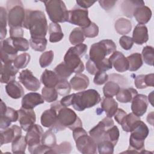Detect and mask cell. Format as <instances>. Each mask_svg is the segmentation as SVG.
Wrapping results in <instances>:
<instances>
[{
  "label": "cell",
  "instance_id": "9c48e42d",
  "mask_svg": "<svg viewBox=\"0 0 154 154\" xmlns=\"http://www.w3.org/2000/svg\"><path fill=\"white\" fill-rule=\"evenodd\" d=\"M115 51L116 45L112 40H102L91 46L89 52L90 59L94 62H99Z\"/></svg>",
  "mask_w": 154,
  "mask_h": 154
},
{
  "label": "cell",
  "instance_id": "91938a15",
  "mask_svg": "<svg viewBox=\"0 0 154 154\" xmlns=\"http://www.w3.org/2000/svg\"><path fill=\"white\" fill-rule=\"evenodd\" d=\"M117 1H107V0H101L99 1V3L102 8H103L105 11H108L111 10L116 3Z\"/></svg>",
  "mask_w": 154,
  "mask_h": 154
},
{
  "label": "cell",
  "instance_id": "816d5d0a",
  "mask_svg": "<svg viewBox=\"0 0 154 154\" xmlns=\"http://www.w3.org/2000/svg\"><path fill=\"white\" fill-rule=\"evenodd\" d=\"M82 32L85 37L88 38H94L99 34V27L94 22H91L90 25L85 28H82Z\"/></svg>",
  "mask_w": 154,
  "mask_h": 154
},
{
  "label": "cell",
  "instance_id": "b9f144b4",
  "mask_svg": "<svg viewBox=\"0 0 154 154\" xmlns=\"http://www.w3.org/2000/svg\"><path fill=\"white\" fill-rule=\"evenodd\" d=\"M7 12L6 10L2 7H0V39L1 41L4 40L7 35Z\"/></svg>",
  "mask_w": 154,
  "mask_h": 154
},
{
  "label": "cell",
  "instance_id": "ee69618b",
  "mask_svg": "<svg viewBox=\"0 0 154 154\" xmlns=\"http://www.w3.org/2000/svg\"><path fill=\"white\" fill-rule=\"evenodd\" d=\"M119 135L120 133L117 126L113 125L106 130L103 140H108L111 141L114 146H116L119 140Z\"/></svg>",
  "mask_w": 154,
  "mask_h": 154
},
{
  "label": "cell",
  "instance_id": "603a6c76",
  "mask_svg": "<svg viewBox=\"0 0 154 154\" xmlns=\"http://www.w3.org/2000/svg\"><path fill=\"white\" fill-rule=\"evenodd\" d=\"M132 40L137 45H141L146 43L149 39L148 29L146 25L138 24L134 28L132 33Z\"/></svg>",
  "mask_w": 154,
  "mask_h": 154
},
{
  "label": "cell",
  "instance_id": "1f68e13d",
  "mask_svg": "<svg viewBox=\"0 0 154 154\" xmlns=\"http://www.w3.org/2000/svg\"><path fill=\"white\" fill-rule=\"evenodd\" d=\"M114 28L118 34L126 35L131 32L132 29V24L129 20L121 17L116 21Z\"/></svg>",
  "mask_w": 154,
  "mask_h": 154
},
{
  "label": "cell",
  "instance_id": "2e32d148",
  "mask_svg": "<svg viewBox=\"0 0 154 154\" xmlns=\"http://www.w3.org/2000/svg\"><path fill=\"white\" fill-rule=\"evenodd\" d=\"M19 82L29 91H36L40 87V82L33 75L32 72L29 69L22 70L18 77Z\"/></svg>",
  "mask_w": 154,
  "mask_h": 154
},
{
  "label": "cell",
  "instance_id": "681fc988",
  "mask_svg": "<svg viewBox=\"0 0 154 154\" xmlns=\"http://www.w3.org/2000/svg\"><path fill=\"white\" fill-rule=\"evenodd\" d=\"M54 52L51 50L43 52L39 58V64L41 67L45 68L49 66L54 60Z\"/></svg>",
  "mask_w": 154,
  "mask_h": 154
},
{
  "label": "cell",
  "instance_id": "8fae6325",
  "mask_svg": "<svg viewBox=\"0 0 154 154\" xmlns=\"http://www.w3.org/2000/svg\"><path fill=\"white\" fill-rule=\"evenodd\" d=\"M43 134L42 128L37 124L28 131L25 136V139L28 145V151L30 153L33 154V152L39 145L42 144V137Z\"/></svg>",
  "mask_w": 154,
  "mask_h": 154
},
{
  "label": "cell",
  "instance_id": "bcb514c9",
  "mask_svg": "<svg viewBox=\"0 0 154 154\" xmlns=\"http://www.w3.org/2000/svg\"><path fill=\"white\" fill-rule=\"evenodd\" d=\"M58 94L61 96L68 95L71 91V85L66 79L61 78L58 83L55 86Z\"/></svg>",
  "mask_w": 154,
  "mask_h": 154
},
{
  "label": "cell",
  "instance_id": "f35d334b",
  "mask_svg": "<svg viewBox=\"0 0 154 154\" xmlns=\"http://www.w3.org/2000/svg\"><path fill=\"white\" fill-rule=\"evenodd\" d=\"M85 40V36L82 30L80 28H75L70 34L69 41L72 45H77L82 43Z\"/></svg>",
  "mask_w": 154,
  "mask_h": 154
},
{
  "label": "cell",
  "instance_id": "5bb4252c",
  "mask_svg": "<svg viewBox=\"0 0 154 154\" xmlns=\"http://www.w3.org/2000/svg\"><path fill=\"white\" fill-rule=\"evenodd\" d=\"M57 109L51 105V108L42 113L40 117L41 124L55 132L60 131L57 122Z\"/></svg>",
  "mask_w": 154,
  "mask_h": 154
},
{
  "label": "cell",
  "instance_id": "8d00e7d4",
  "mask_svg": "<svg viewBox=\"0 0 154 154\" xmlns=\"http://www.w3.org/2000/svg\"><path fill=\"white\" fill-rule=\"evenodd\" d=\"M47 43L48 40L45 37H31L29 39L30 46L35 51H44L46 48Z\"/></svg>",
  "mask_w": 154,
  "mask_h": 154
},
{
  "label": "cell",
  "instance_id": "9a60e30c",
  "mask_svg": "<svg viewBox=\"0 0 154 154\" xmlns=\"http://www.w3.org/2000/svg\"><path fill=\"white\" fill-rule=\"evenodd\" d=\"M114 125V123L112 119L106 117L89 131L90 136L97 143L103 140L106 130Z\"/></svg>",
  "mask_w": 154,
  "mask_h": 154
},
{
  "label": "cell",
  "instance_id": "be15d7a7",
  "mask_svg": "<svg viewBox=\"0 0 154 154\" xmlns=\"http://www.w3.org/2000/svg\"><path fill=\"white\" fill-rule=\"evenodd\" d=\"M76 2L78 6L84 9H87L90 7L96 2V1H86V0H77Z\"/></svg>",
  "mask_w": 154,
  "mask_h": 154
},
{
  "label": "cell",
  "instance_id": "7dc6e473",
  "mask_svg": "<svg viewBox=\"0 0 154 154\" xmlns=\"http://www.w3.org/2000/svg\"><path fill=\"white\" fill-rule=\"evenodd\" d=\"M72 146L69 142L64 141L52 147L48 153H69L72 150Z\"/></svg>",
  "mask_w": 154,
  "mask_h": 154
},
{
  "label": "cell",
  "instance_id": "6125c7cd",
  "mask_svg": "<svg viewBox=\"0 0 154 154\" xmlns=\"http://www.w3.org/2000/svg\"><path fill=\"white\" fill-rule=\"evenodd\" d=\"M74 94H71L70 95H66L64 96L60 100V103L64 107H68L70 105H72L73 97L74 96Z\"/></svg>",
  "mask_w": 154,
  "mask_h": 154
},
{
  "label": "cell",
  "instance_id": "e7e4bbea",
  "mask_svg": "<svg viewBox=\"0 0 154 154\" xmlns=\"http://www.w3.org/2000/svg\"><path fill=\"white\" fill-rule=\"evenodd\" d=\"M154 75L153 73H150L145 75L146 82L147 87H153L154 86Z\"/></svg>",
  "mask_w": 154,
  "mask_h": 154
},
{
  "label": "cell",
  "instance_id": "83f0119b",
  "mask_svg": "<svg viewBox=\"0 0 154 154\" xmlns=\"http://www.w3.org/2000/svg\"><path fill=\"white\" fill-rule=\"evenodd\" d=\"M144 2L139 0H126L122 2L121 8L124 15L128 17H132L135 10L140 6L144 5Z\"/></svg>",
  "mask_w": 154,
  "mask_h": 154
},
{
  "label": "cell",
  "instance_id": "11a10c76",
  "mask_svg": "<svg viewBox=\"0 0 154 154\" xmlns=\"http://www.w3.org/2000/svg\"><path fill=\"white\" fill-rule=\"evenodd\" d=\"M109 78L108 75L105 72H99L94 75L93 82L96 85H100L107 82Z\"/></svg>",
  "mask_w": 154,
  "mask_h": 154
},
{
  "label": "cell",
  "instance_id": "74e56055",
  "mask_svg": "<svg viewBox=\"0 0 154 154\" xmlns=\"http://www.w3.org/2000/svg\"><path fill=\"white\" fill-rule=\"evenodd\" d=\"M42 144L48 147L52 148L57 145L56 137L51 129L43 133L42 137Z\"/></svg>",
  "mask_w": 154,
  "mask_h": 154
},
{
  "label": "cell",
  "instance_id": "6f0895ef",
  "mask_svg": "<svg viewBox=\"0 0 154 154\" xmlns=\"http://www.w3.org/2000/svg\"><path fill=\"white\" fill-rule=\"evenodd\" d=\"M23 30L22 27L17 26L10 28V35L11 38L14 37H23Z\"/></svg>",
  "mask_w": 154,
  "mask_h": 154
},
{
  "label": "cell",
  "instance_id": "d6a6232c",
  "mask_svg": "<svg viewBox=\"0 0 154 154\" xmlns=\"http://www.w3.org/2000/svg\"><path fill=\"white\" fill-rule=\"evenodd\" d=\"M140 120H141L140 117H138L132 112H131L125 116L120 125H122L124 131L130 132L134 128L136 122Z\"/></svg>",
  "mask_w": 154,
  "mask_h": 154
},
{
  "label": "cell",
  "instance_id": "7c38bea8",
  "mask_svg": "<svg viewBox=\"0 0 154 154\" xmlns=\"http://www.w3.org/2000/svg\"><path fill=\"white\" fill-rule=\"evenodd\" d=\"M19 119L18 111L12 108L7 107L5 103L1 101V114H0V128L4 129L8 128L11 122H16Z\"/></svg>",
  "mask_w": 154,
  "mask_h": 154
},
{
  "label": "cell",
  "instance_id": "f546056e",
  "mask_svg": "<svg viewBox=\"0 0 154 154\" xmlns=\"http://www.w3.org/2000/svg\"><path fill=\"white\" fill-rule=\"evenodd\" d=\"M137 94V90L132 87L120 88L116 95V99L121 103L131 102Z\"/></svg>",
  "mask_w": 154,
  "mask_h": 154
},
{
  "label": "cell",
  "instance_id": "30bf717a",
  "mask_svg": "<svg viewBox=\"0 0 154 154\" xmlns=\"http://www.w3.org/2000/svg\"><path fill=\"white\" fill-rule=\"evenodd\" d=\"M67 22L73 25H78L81 28L88 26L91 22L88 17V10L78 5L75 6L69 11Z\"/></svg>",
  "mask_w": 154,
  "mask_h": 154
},
{
  "label": "cell",
  "instance_id": "d590c367",
  "mask_svg": "<svg viewBox=\"0 0 154 154\" xmlns=\"http://www.w3.org/2000/svg\"><path fill=\"white\" fill-rule=\"evenodd\" d=\"M120 87L119 85L112 81H109L106 82L103 87V92L105 97H113L118 93Z\"/></svg>",
  "mask_w": 154,
  "mask_h": 154
},
{
  "label": "cell",
  "instance_id": "f907efd6",
  "mask_svg": "<svg viewBox=\"0 0 154 154\" xmlns=\"http://www.w3.org/2000/svg\"><path fill=\"white\" fill-rule=\"evenodd\" d=\"M54 72L61 78L63 79L68 78L73 72L66 66L64 62L61 63L54 69Z\"/></svg>",
  "mask_w": 154,
  "mask_h": 154
},
{
  "label": "cell",
  "instance_id": "ab89813d",
  "mask_svg": "<svg viewBox=\"0 0 154 154\" xmlns=\"http://www.w3.org/2000/svg\"><path fill=\"white\" fill-rule=\"evenodd\" d=\"M42 96L47 102H54L58 99V92L55 87H44L42 90Z\"/></svg>",
  "mask_w": 154,
  "mask_h": 154
},
{
  "label": "cell",
  "instance_id": "d4e9b609",
  "mask_svg": "<svg viewBox=\"0 0 154 154\" xmlns=\"http://www.w3.org/2000/svg\"><path fill=\"white\" fill-rule=\"evenodd\" d=\"M90 83L88 76L82 73H76L70 81L72 89L76 91H82L86 89Z\"/></svg>",
  "mask_w": 154,
  "mask_h": 154
},
{
  "label": "cell",
  "instance_id": "03108f58",
  "mask_svg": "<svg viewBox=\"0 0 154 154\" xmlns=\"http://www.w3.org/2000/svg\"><path fill=\"white\" fill-rule=\"evenodd\" d=\"M147 121L151 125H153V112H151L147 115Z\"/></svg>",
  "mask_w": 154,
  "mask_h": 154
},
{
  "label": "cell",
  "instance_id": "7bdbcfd3",
  "mask_svg": "<svg viewBox=\"0 0 154 154\" xmlns=\"http://www.w3.org/2000/svg\"><path fill=\"white\" fill-rule=\"evenodd\" d=\"M11 42L13 46L17 51H26L30 45L29 41L23 37L11 38Z\"/></svg>",
  "mask_w": 154,
  "mask_h": 154
},
{
  "label": "cell",
  "instance_id": "4dcf8cb0",
  "mask_svg": "<svg viewBox=\"0 0 154 154\" xmlns=\"http://www.w3.org/2000/svg\"><path fill=\"white\" fill-rule=\"evenodd\" d=\"M49 33V42L55 43L61 40L64 37L61 26L58 23L51 22L48 27Z\"/></svg>",
  "mask_w": 154,
  "mask_h": 154
},
{
  "label": "cell",
  "instance_id": "52a82bcc",
  "mask_svg": "<svg viewBox=\"0 0 154 154\" xmlns=\"http://www.w3.org/2000/svg\"><path fill=\"white\" fill-rule=\"evenodd\" d=\"M45 5L46 13L50 20L54 23L67 22L69 11L66 5L61 0H49L43 1Z\"/></svg>",
  "mask_w": 154,
  "mask_h": 154
},
{
  "label": "cell",
  "instance_id": "7402d4cb",
  "mask_svg": "<svg viewBox=\"0 0 154 154\" xmlns=\"http://www.w3.org/2000/svg\"><path fill=\"white\" fill-rule=\"evenodd\" d=\"M19 72V69L14 67L12 63L3 64L1 63L0 81L2 84H8L14 81L16 75Z\"/></svg>",
  "mask_w": 154,
  "mask_h": 154
},
{
  "label": "cell",
  "instance_id": "277c9868",
  "mask_svg": "<svg viewBox=\"0 0 154 154\" xmlns=\"http://www.w3.org/2000/svg\"><path fill=\"white\" fill-rule=\"evenodd\" d=\"M130 132L129 146L125 152L140 153L144 149V140L149 134V128L143 122L140 120L136 122Z\"/></svg>",
  "mask_w": 154,
  "mask_h": 154
},
{
  "label": "cell",
  "instance_id": "f1b7e54d",
  "mask_svg": "<svg viewBox=\"0 0 154 154\" xmlns=\"http://www.w3.org/2000/svg\"><path fill=\"white\" fill-rule=\"evenodd\" d=\"M101 108L106 113V117L111 118L118 109V103L112 97H105L101 102Z\"/></svg>",
  "mask_w": 154,
  "mask_h": 154
},
{
  "label": "cell",
  "instance_id": "e0dca14e",
  "mask_svg": "<svg viewBox=\"0 0 154 154\" xmlns=\"http://www.w3.org/2000/svg\"><path fill=\"white\" fill-rule=\"evenodd\" d=\"M21 128L24 131H28L35 124L36 120L35 113L33 109H28L21 108L17 110Z\"/></svg>",
  "mask_w": 154,
  "mask_h": 154
},
{
  "label": "cell",
  "instance_id": "ac0fdd59",
  "mask_svg": "<svg viewBox=\"0 0 154 154\" xmlns=\"http://www.w3.org/2000/svg\"><path fill=\"white\" fill-rule=\"evenodd\" d=\"M131 110L132 113L138 117L144 114L148 106L147 97L142 94H137L132 100Z\"/></svg>",
  "mask_w": 154,
  "mask_h": 154
},
{
  "label": "cell",
  "instance_id": "003e7915",
  "mask_svg": "<svg viewBox=\"0 0 154 154\" xmlns=\"http://www.w3.org/2000/svg\"><path fill=\"white\" fill-rule=\"evenodd\" d=\"M153 91H152L149 94V102L151 103L152 105L153 106Z\"/></svg>",
  "mask_w": 154,
  "mask_h": 154
},
{
  "label": "cell",
  "instance_id": "ffe728a7",
  "mask_svg": "<svg viewBox=\"0 0 154 154\" xmlns=\"http://www.w3.org/2000/svg\"><path fill=\"white\" fill-rule=\"evenodd\" d=\"M109 60L116 70L119 72H125L129 69V62L127 58L121 52H114L109 57Z\"/></svg>",
  "mask_w": 154,
  "mask_h": 154
},
{
  "label": "cell",
  "instance_id": "60d3db41",
  "mask_svg": "<svg viewBox=\"0 0 154 154\" xmlns=\"http://www.w3.org/2000/svg\"><path fill=\"white\" fill-rule=\"evenodd\" d=\"M114 145L108 140H103L97 143L98 152L100 154H112L114 152Z\"/></svg>",
  "mask_w": 154,
  "mask_h": 154
},
{
  "label": "cell",
  "instance_id": "94428289",
  "mask_svg": "<svg viewBox=\"0 0 154 154\" xmlns=\"http://www.w3.org/2000/svg\"><path fill=\"white\" fill-rule=\"evenodd\" d=\"M126 115H127L126 112L123 109L121 108H118L116 114H114V119L116 121L119 125H120Z\"/></svg>",
  "mask_w": 154,
  "mask_h": 154
},
{
  "label": "cell",
  "instance_id": "484cf974",
  "mask_svg": "<svg viewBox=\"0 0 154 154\" xmlns=\"http://www.w3.org/2000/svg\"><path fill=\"white\" fill-rule=\"evenodd\" d=\"M61 78L52 70L45 69L41 75V82L47 87H55Z\"/></svg>",
  "mask_w": 154,
  "mask_h": 154
},
{
  "label": "cell",
  "instance_id": "4316f807",
  "mask_svg": "<svg viewBox=\"0 0 154 154\" xmlns=\"http://www.w3.org/2000/svg\"><path fill=\"white\" fill-rule=\"evenodd\" d=\"M5 91L10 97L14 99L23 97L25 93L22 85L15 80L10 82L5 85Z\"/></svg>",
  "mask_w": 154,
  "mask_h": 154
},
{
  "label": "cell",
  "instance_id": "836d02e7",
  "mask_svg": "<svg viewBox=\"0 0 154 154\" xmlns=\"http://www.w3.org/2000/svg\"><path fill=\"white\" fill-rule=\"evenodd\" d=\"M127 60L129 62L128 70L131 72H134L138 70L143 66V60L141 54L136 52L129 55Z\"/></svg>",
  "mask_w": 154,
  "mask_h": 154
},
{
  "label": "cell",
  "instance_id": "6da1fadb",
  "mask_svg": "<svg viewBox=\"0 0 154 154\" xmlns=\"http://www.w3.org/2000/svg\"><path fill=\"white\" fill-rule=\"evenodd\" d=\"M23 27L29 29L31 37H45L48 26L45 13L40 10H25Z\"/></svg>",
  "mask_w": 154,
  "mask_h": 154
},
{
  "label": "cell",
  "instance_id": "680465c9",
  "mask_svg": "<svg viewBox=\"0 0 154 154\" xmlns=\"http://www.w3.org/2000/svg\"><path fill=\"white\" fill-rule=\"evenodd\" d=\"M86 70L90 74L94 75L96 73L99 72L94 63L90 58L86 63Z\"/></svg>",
  "mask_w": 154,
  "mask_h": 154
},
{
  "label": "cell",
  "instance_id": "d6986e66",
  "mask_svg": "<svg viewBox=\"0 0 154 154\" xmlns=\"http://www.w3.org/2000/svg\"><path fill=\"white\" fill-rule=\"evenodd\" d=\"M20 135H22L21 127H19L16 125H13L10 128L1 130L0 132L1 146H2L4 144L12 143Z\"/></svg>",
  "mask_w": 154,
  "mask_h": 154
},
{
  "label": "cell",
  "instance_id": "7a4b0ae2",
  "mask_svg": "<svg viewBox=\"0 0 154 154\" xmlns=\"http://www.w3.org/2000/svg\"><path fill=\"white\" fill-rule=\"evenodd\" d=\"M51 105L57 109V122L60 131L66 128L73 131L77 127L82 126L81 120L72 109L63 106L58 100L54 102Z\"/></svg>",
  "mask_w": 154,
  "mask_h": 154
},
{
  "label": "cell",
  "instance_id": "f5cc1de1",
  "mask_svg": "<svg viewBox=\"0 0 154 154\" xmlns=\"http://www.w3.org/2000/svg\"><path fill=\"white\" fill-rule=\"evenodd\" d=\"M94 62V61H93ZM98 72H106L112 69V64L109 58H104L99 62H94Z\"/></svg>",
  "mask_w": 154,
  "mask_h": 154
},
{
  "label": "cell",
  "instance_id": "ba28073f",
  "mask_svg": "<svg viewBox=\"0 0 154 154\" xmlns=\"http://www.w3.org/2000/svg\"><path fill=\"white\" fill-rule=\"evenodd\" d=\"M7 8L9 27H22L25 16V10L22 1L19 0L8 1Z\"/></svg>",
  "mask_w": 154,
  "mask_h": 154
},
{
  "label": "cell",
  "instance_id": "f6af8a7d",
  "mask_svg": "<svg viewBox=\"0 0 154 154\" xmlns=\"http://www.w3.org/2000/svg\"><path fill=\"white\" fill-rule=\"evenodd\" d=\"M31 60V56L28 53H23L17 56L13 61V65L17 69L26 67Z\"/></svg>",
  "mask_w": 154,
  "mask_h": 154
},
{
  "label": "cell",
  "instance_id": "3957f363",
  "mask_svg": "<svg viewBox=\"0 0 154 154\" xmlns=\"http://www.w3.org/2000/svg\"><path fill=\"white\" fill-rule=\"evenodd\" d=\"M87 51L85 44H79L70 47L64 57V63L66 66L75 73H81L84 70V65L81 59Z\"/></svg>",
  "mask_w": 154,
  "mask_h": 154
},
{
  "label": "cell",
  "instance_id": "4fadbf2b",
  "mask_svg": "<svg viewBox=\"0 0 154 154\" xmlns=\"http://www.w3.org/2000/svg\"><path fill=\"white\" fill-rule=\"evenodd\" d=\"M1 60L4 63H13L17 57V51L12 44L11 38L10 37L1 41Z\"/></svg>",
  "mask_w": 154,
  "mask_h": 154
},
{
  "label": "cell",
  "instance_id": "e575fe53",
  "mask_svg": "<svg viewBox=\"0 0 154 154\" xmlns=\"http://www.w3.org/2000/svg\"><path fill=\"white\" fill-rule=\"evenodd\" d=\"M11 150L13 153H25L27 143L25 137L20 135L15 139L12 143Z\"/></svg>",
  "mask_w": 154,
  "mask_h": 154
},
{
  "label": "cell",
  "instance_id": "cb8c5ba5",
  "mask_svg": "<svg viewBox=\"0 0 154 154\" xmlns=\"http://www.w3.org/2000/svg\"><path fill=\"white\" fill-rule=\"evenodd\" d=\"M133 16L135 18L138 24L144 25L151 19L152 11L150 8L146 5L138 7L133 13Z\"/></svg>",
  "mask_w": 154,
  "mask_h": 154
},
{
  "label": "cell",
  "instance_id": "db71d44e",
  "mask_svg": "<svg viewBox=\"0 0 154 154\" xmlns=\"http://www.w3.org/2000/svg\"><path fill=\"white\" fill-rule=\"evenodd\" d=\"M119 44L120 46L125 50H129L134 45V42L131 37L123 35L119 39Z\"/></svg>",
  "mask_w": 154,
  "mask_h": 154
},
{
  "label": "cell",
  "instance_id": "c3c4849f",
  "mask_svg": "<svg viewBox=\"0 0 154 154\" xmlns=\"http://www.w3.org/2000/svg\"><path fill=\"white\" fill-rule=\"evenodd\" d=\"M141 57L144 62L152 66L153 65V58H154V52L153 48L150 46H146L143 48L142 51Z\"/></svg>",
  "mask_w": 154,
  "mask_h": 154
},
{
  "label": "cell",
  "instance_id": "9f6ffc18",
  "mask_svg": "<svg viewBox=\"0 0 154 154\" xmlns=\"http://www.w3.org/2000/svg\"><path fill=\"white\" fill-rule=\"evenodd\" d=\"M134 84L135 87L138 89H143L147 87L146 84L145 75H140L136 76L134 79Z\"/></svg>",
  "mask_w": 154,
  "mask_h": 154
},
{
  "label": "cell",
  "instance_id": "5b68a950",
  "mask_svg": "<svg viewBox=\"0 0 154 154\" xmlns=\"http://www.w3.org/2000/svg\"><path fill=\"white\" fill-rule=\"evenodd\" d=\"M101 100L100 94L97 90L88 89L74 94L72 105L78 111H82L86 108L93 107Z\"/></svg>",
  "mask_w": 154,
  "mask_h": 154
},
{
  "label": "cell",
  "instance_id": "44dd1931",
  "mask_svg": "<svg viewBox=\"0 0 154 154\" xmlns=\"http://www.w3.org/2000/svg\"><path fill=\"white\" fill-rule=\"evenodd\" d=\"M44 99L42 96L36 92L28 93L22 97V108L28 109H33L36 106L43 103Z\"/></svg>",
  "mask_w": 154,
  "mask_h": 154
},
{
  "label": "cell",
  "instance_id": "8992f818",
  "mask_svg": "<svg viewBox=\"0 0 154 154\" xmlns=\"http://www.w3.org/2000/svg\"><path fill=\"white\" fill-rule=\"evenodd\" d=\"M73 137L78 151L83 154L97 153V143L82 127H77L73 130Z\"/></svg>",
  "mask_w": 154,
  "mask_h": 154
}]
</instances>
